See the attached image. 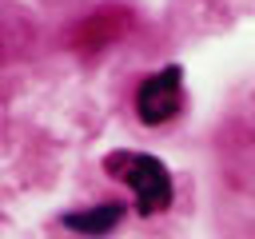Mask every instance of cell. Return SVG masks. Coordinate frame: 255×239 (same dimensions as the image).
Returning a JSON list of instances; mask_svg holds the SVG:
<instances>
[{"label": "cell", "mask_w": 255, "mask_h": 239, "mask_svg": "<svg viewBox=\"0 0 255 239\" xmlns=\"http://www.w3.org/2000/svg\"><path fill=\"white\" fill-rule=\"evenodd\" d=\"M104 171L131 187L139 215H155V211L171 207L175 187H171L167 167L155 155H147V151H108L104 155Z\"/></svg>", "instance_id": "1"}, {"label": "cell", "mask_w": 255, "mask_h": 239, "mask_svg": "<svg viewBox=\"0 0 255 239\" xmlns=\"http://www.w3.org/2000/svg\"><path fill=\"white\" fill-rule=\"evenodd\" d=\"M179 108H183V68L179 64H167V68L143 76V84L135 92V116L147 127H159V123L175 120Z\"/></svg>", "instance_id": "2"}, {"label": "cell", "mask_w": 255, "mask_h": 239, "mask_svg": "<svg viewBox=\"0 0 255 239\" xmlns=\"http://www.w3.org/2000/svg\"><path fill=\"white\" fill-rule=\"evenodd\" d=\"M120 215H124V203H100V207H88V211H72V215H64V227L100 239V235H108V231L120 223Z\"/></svg>", "instance_id": "3"}]
</instances>
